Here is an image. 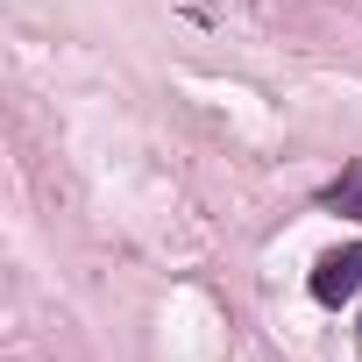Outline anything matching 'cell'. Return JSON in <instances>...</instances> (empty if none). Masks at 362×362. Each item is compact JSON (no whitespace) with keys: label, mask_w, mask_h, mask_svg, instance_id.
I'll return each mask as SVG.
<instances>
[{"label":"cell","mask_w":362,"mask_h":362,"mask_svg":"<svg viewBox=\"0 0 362 362\" xmlns=\"http://www.w3.org/2000/svg\"><path fill=\"white\" fill-rule=\"evenodd\" d=\"M355 291H362V242L327 249V256L313 263V298H320V305H348Z\"/></svg>","instance_id":"obj_1"},{"label":"cell","mask_w":362,"mask_h":362,"mask_svg":"<svg viewBox=\"0 0 362 362\" xmlns=\"http://www.w3.org/2000/svg\"><path fill=\"white\" fill-rule=\"evenodd\" d=\"M320 206H334V214H348V221H362V163H348L334 185L320 192Z\"/></svg>","instance_id":"obj_2"}]
</instances>
